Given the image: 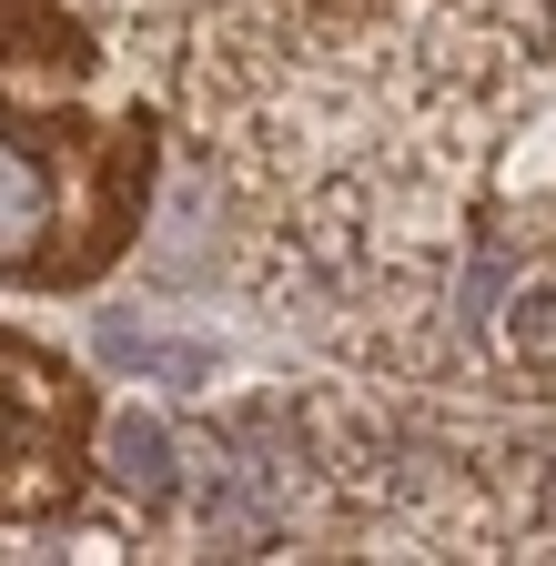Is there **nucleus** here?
I'll return each mask as SVG.
<instances>
[{
    "instance_id": "f257e3e1",
    "label": "nucleus",
    "mask_w": 556,
    "mask_h": 566,
    "mask_svg": "<svg viewBox=\"0 0 556 566\" xmlns=\"http://www.w3.org/2000/svg\"><path fill=\"white\" fill-rule=\"evenodd\" d=\"M112 475L132 485V495H172V436L153 415H122L112 424Z\"/></svg>"
},
{
    "instance_id": "f03ea898",
    "label": "nucleus",
    "mask_w": 556,
    "mask_h": 566,
    "mask_svg": "<svg viewBox=\"0 0 556 566\" xmlns=\"http://www.w3.org/2000/svg\"><path fill=\"white\" fill-rule=\"evenodd\" d=\"M102 354L132 365V375H172V385H202V375H213V354H202V344H153V334H132V324H102Z\"/></svg>"
},
{
    "instance_id": "7ed1b4c3",
    "label": "nucleus",
    "mask_w": 556,
    "mask_h": 566,
    "mask_svg": "<svg viewBox=\"0 0 556 566\" xmlns=\"http://www.w3.org/2000/svg\"><path fill=\"white\" fill-rule=\"evenodd\" d=\"M21 385H31V365L0 354V455H21Z\"/></svg>"
},
{
    "instance_id": "20e7f679",
    "label": "nucleus",
    "mask_w": 556,
    "mask_h": 566,
    "mask_svg": "<svg viewBox=\"0 0 556 566\" xmlns=\"http://www.w3.org/2000/svg\"><path fill=\"white\" fill-rule=\"evenodd\" d=\"M516 334H526V354H556V294H546V304L526 294V314H516Z\"/></svg>"
}]
</instances>
